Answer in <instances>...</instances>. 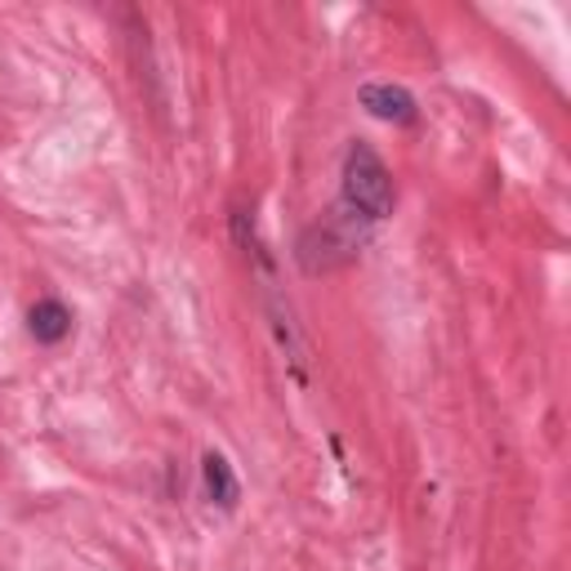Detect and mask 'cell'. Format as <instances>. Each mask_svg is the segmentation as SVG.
<instances>
[{"label": "cell", "instance_id": "5b68a950", "mask_svg": "<svg viewBox=\"0 0 571 571\" xmlns=\"http://www.w3.org/2000/svg\"><path fill=\"white\" fill-rule=\"evenodd\" d=\"M201 469H206V487H210V500H214L219 509H232V504H237V495H241V487H237V478H232L228 460H223L219 451H206Z\"/></svg>", "mask_w": 571, "mask_h": 571}, {"label": "cell", "instance_id": "7a4b0ae2", "mask_svg": "<svg viewBox=\"0 0 571 571\" xmlns=\"http://www.w3.org/2000/svg\"><path fill=\"white\" fill-rule=\"evenodd\" d=\"M340 201L353 206L371 223L393 214V174L384 170V161L367 143H353L344 157V197Z\"/></svg>", "mask_w": 571, "mask_h": 571}, {"label": "cell", "instance_id": "6da1fadb", "mask_svg": "<svg viewBox=\"0 0 571 571\" xmlns=\"http://www.w3.org/2000/svg\"><path fill=\"white\" fill-rule=\"evenodd\" d=\"M367 223L371 219H362L344 201L331 206L322 219H313L304 228V237H300V263H304V272H331V268L349 263L358 254V246L367 241Z\"/></svg>", "mask_w": 571, "mask_h": 571}, {"label": "cell", "instance_id": "277c9868", "mask_svg": "<svg viewBox=\"0 0 571 571\" xmlns=\"http://www.w3.org/2000/svg\"><path fill=\"white\" fill-rule=\"evenodd\" d=\"M28 327H32V335H37L41 344H59V340H68V331H72V313H68L59 300H41V304L28 313Z\"/></svg>", "mask_w": 571, "mask_h": 571}, {"label": "cell", "instance_id": "3957f363", "mask_svg": "<svg viewBox=\"0 0 571 571\" xmlns=\"http://www.w3.org/2000/svg\"><path fill=\"white\" fill-rule=\"evenodd\" d=\"M362 108L380 121H415V99L402 90V86H362Z\"/></svg>", "mask_w": 571, "mask_h": 571}]
</instances>
